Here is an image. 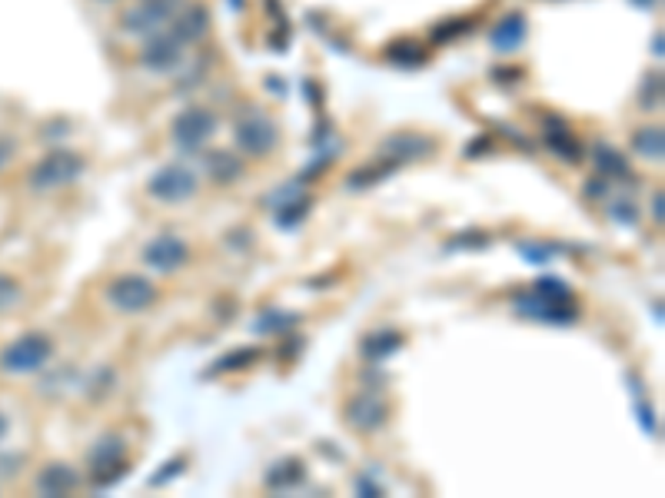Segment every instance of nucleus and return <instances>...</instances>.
Here are the masks:
<instances>
[{
  "label": "nucleus",
  "instance_id": "c85d7f7f",
  "mask_svg": "<svg viewBox=\"0 0 665 498\" xmlns=\"http://www.w3.org/2000/svg\"><path fill=\"white\" fill-rule=\"evenodd\" d=\"M536 292H542L546 300H572V290L562 283V279L556 276H546V279H539L536 283Z\"/></svg>",
  "mask_w": 665,
  "mask_h": 498
},
{
  "label": "nucleus",
  "instance_id": "20e7f679",
  "mask_svg": "<svg viewBox=\"0 0 665 498\" xmlns=\"http://www.w3.org/2000/svg\"><path fill=\"white\" fill-rule=\"evenodd\" d=\"M87 462H90V478H94L97 488H110L114 482H120L130 468L127 459H124V435L110 432L100 442H94Z\"/></svg>",
  "mask_w": 665,
  "mask_h": 498
},
{
  "label": "nucleus",
  "instance_id": "4c0bfd02",
  "mask_svg": "<svg viewBox=\"0 0 665 498\" xmlns=\"http://www.w3.org/2000/svg\"><path fill=\"white\" fill-rule=\"evenodd\" d=\"M635 4H642V7H655V0H635Z\"/></svg>",
  "mask_w": 665,
  "mask_h": 498
},
{
  "label": "nucleus",
  "instance_id": "aec40b11",
  "mask_svg": "<svg viewBox=\"0 0 665 498\" xmlns=\"http://www.w3.org/2000/svg\"><path fill=\"white\" fill-rule=\"evenodd\" d=\"M546 147L556 153L559 160H566V163H579V160H583V143L572 137V133L562 127V123H549Z\"/></svg>",
  "mask_w": 665,
  "mask_h": 498
},
{
  "label": "nucleus",
  "instance_id": "2f4dec72",
  "mask_svg": "<svg viewBox=\"0 0 665 498\" xmlns=\"http://www.w3.org/2000/svg\"><path fill=\"white\" fill-rule=\"evenodd\" d=\"M183 465H187V459H183V455H176V459H170V462L164 465V472H157V476H153L150 482H153V485H164V482H166L170 476L176 478L180 472H183Z\"/></svg>",
  "mask_w": 665,
  "mask_h": 498
},
{
  "label": "nucleus",
  "instance_id": "6e6552de",
  "mask_svg": "<svg viewBox=\"0 0 665 498\" xmlns=\"http://www.w3.org/2000/svg\"><path fill=\"white\" fill-rule=\"evenodd\" d=\"M147 193L160 203H183L197 193V176L193 170L180 166V163H170V166H160L157 173L150 176L147 183Z\"/></svg>",
  "mask_w": 665,
  "mask_h": 498
},
{
  "label": "nucleus",
  "instance_id": "6ab92c4d",
  "mask_svg": "<svg viewBox=\"0 0 665 498\" xmlns=\"http://www.w3.org/2000/svg\"><path fill=\"white\" fill-rule=\"evenodd\" d=\"M593 160H595V166H599V176H612V180H632L629 160H626V156H622L616 147L599 143V147L593 150Z\"/></svg>",
  "mask_w": 665,
  "mask_h": 498
},
{
  "label": "nucleus",
  "instance_id": "bb28decb",
  "mask_svg": "<svg viewBox=\"0 0 665 498\" xmlns=\"http://www.w3.org/2000/svg\"><path fill=\"white\" fill-rule=\"evenodd\" d=\"M659 104H662V73H659V70H652V73L642 80L639 106L652 110V106H659Z\"/></svg>",
  "mask_w": 665,
  "mask_h": 498
},
{
  "label": "nucleus",
  "instance_id": "412c9836",
  "mask_svg": "<svg viewBox=\"0 0 665 498\" xmlns=\"http://www.w3.org/2000/svg\"><path fill=\"white\" fill-rule=\"evenodd\" d=\"M260 359H263V349L240 346V349L226 352V356H220V359L213 362L210 369H207V376H220V372H243V369H250V366H257Z\"/></svg>",
  "mask_w": 665,
  "mask_h": 498
},
{
  "label": "nucleus",
  "instance_id": "39448f33",
  "mask_svg": "<svg viewBox=\"0 0 665 498\" xmlns=\"http://www.w3.org/2000/svg\"><path fill=\"white\" fill-rule=\"evenodd\" d=\"M107 302L117 309V313H143L157 302V286H153L147 276H117L110 286H107Z\"/></svg>",
  "mask_w": 665,
  "mask_h": 498
},
{
  "label": "nucleus",
  "instance_id": "f03ea898",
  "mask_svg": "<svg viewBox=\"0 0 665 498\" xmlns=\"http://www.w3.org/2000/svg\"><path fill=\"white\" fill-rule=\"evenodd\" d=\"M54 356V342L47 333H27L17 342L0 349V369L11 376H27V372L44 369Z\"/></svg>",
  "mask_w": 665,
  "mask_h": 498
},
{
  "label": "nucleus",
  "instance_id": "7ed1b4c3",
  "mask_svg": "<svg viewBox=\"0 0 665 498\" xmlns=\"http://www.w3.org/2000/svg\"><path fill=\"white\" fill-rule=\"evenodd\" d=\"M220 130V120L207 110V106H187L183 114L174 116V127H170V137L180 150L197 153L203 150L213 139V133Z\"/></svg>",
  "mask_w": 665,
  "mask_h": 498
},
{
  "label": "nucleus",
  "instance_id": "2eb2a0df",
  "mask_svg": "<svg viewBox=\"0 0 665 498\" xmlns=\"http://www.w3.org/2000/svg\"><path fill=\"white\" fill-rule=\"evenodd\" d=\"M81 485V476H77V468L67 462H50L40 468V476H37V492L40 495H71L73 488Z\"/></svg>",
  "mask_w": 665,
  "mask_h": 498
},
{
  "label": "nucleus",
  "instance_id": "f704fd0d",
  "mask_svg": "<svg viewBox=\"0 0 665 498\" xmlns=\"http://www.w3.org/2000/svg\"><path fill=\"white\" fill-rule=\"evenodd\" d=\"M655 223H662V193H655Z\"/></svg>",
  "mask_w": 665,
  "mask_h": 498
},
{
  "label": "nucleus",
  "instance_id": "a211bd4d",
  "mask_svg": "<svg viewBox=\"0 0 665 498\" xmlns=\"http://www.w3.org/2000/svg\"><path fill=\"white\" fill-rule=\"evenodd\" d=\"M399 346H403V336H399V333L379 329V333H366V336H362L360 352L370 362H383V359H389L393 352H399Z\"/></svg>",
  "mask_w": 665,
  "mask_h": 498
},
{
  "label": "nucleus",
  "instance_id": "f3484780",
  "mask_svg": "<svg viewBox=\"0 0 665 498\" xmlns=\"http://www.w3.org/2000/svg\"><path fill=\"white\" fill-rule=\"evenodd\" d=\"M203 166L213 183H240L246 173L243 160L230 150H207L203 153Z\"/></svg>",
  "mask_w": 665,
  "mask_h": 498
},
{
  "label": "nucleus",
  "instance_id": "dca6fc26",
  "mask_svg": "<svg viewBox=\"0 0 665 498\" xmlns=\"http://www.w3.org/2000/svg\"><path fill=\"white\" fill-rule=\"evenodd\" d=\"M183 44H197L210 34V11L207 7H180L174 13V27H170Z\"/></svg>",
  "mask_w": 665,
  "mask_h": 498
},
{
  "label": "nucleus",
  "instance_id": "423d86ee",
  "mask_svg": "<svg viewBox=\"0 0 665 498\" xmlns=\"http://www.w3.org/2000/svg\"><path fill=\"white\" fill-rule=\"evenodd\" d=\"M234 139H236V150H243L246 156H269L273 147H277V123L263 114H246L236 120L234 127Z\"/></svg>",
  "mask_w": 665,
  "mask_h": 498
},
{
  "label": "nucleus",
  "instance_id": "f8f14e48",
  "mask_svg": "<svg viewBox=\"0 0 665 498\" xmlns=\"http://www.w3.org/2000/svg\"><path fill=\"white\" fill-rule=\"evenodd\" d=\"M343 416H346V426H350V429L376 432L386 426L389 409H386L376 395H353L350 402H346V409H343Z\"/></svg>",
  "mask_w": 665,
  "mask_h": 498
},
{
  "label": "nucleus",
  "instance_id": "cd10ccee",
  "mask_svg": "<svg viewBox=\"0 0 665 498\" xmlns=\"http://www.w3.org/2000/svg\"><path fill=\"white\" fill-rule=\"evenodd\" d=\"M310 203H313L310 197H306V199L300 197V199H293V203H286V207H280V213H277V223H280V226H286V230H293V226H296V223H300L306 213H310Z\"/></svg>",
  "mask_w": 665,
  "mask_h": 498
},
{
  "label": "nucleus",
  "instance_id": "ddd939ff",
  "mask_svg": "<svg viewBox=\"0 0 665 498\" xmlns=\"http://www.w3.org/2000/svg\"><path fill=\"white\" fill-rule=\"evenodd\" d=\"M379 150H383V156H389L393 163L422 160V156H430V153L436 150V139L426 137V133H409V130H403V133H389V137L379 143Z\"/></svg>",
  "mask_w": 665,
  "mask_h": 498
},
{
  "label": "nucleus",
  "instance_id": "c756f323",
  "mask_svg": "<svg viewBox=\"0 0 665 498\" xmlns=\"http://www.w3.org/2000/svg\"><path fill=\"white\" fill-rule=\"evenodd\" d=\"M609 213H612V220L626 223V226H635V223H639V209H635L632 199H616V203L609 207Z\"/></svg>",
  "mask_w": 665,
  "mask_h": 498
},
{
  "label": "nucleus",
  "instance_id": "9d476101",
  "mask_svg": "<svg viewBox=\"0 0 665 498\" xmlns=\"http://www.w3.org/2000/svg\"><path fill=\"white\" fill-rule=\"evenodd\" d=\"M183 50H187V44L174 30H164V34L153 30L141 46V63L147 70H153V73H170L174 67H180Z\"/></svg>",
  "mask_w": 665,
  "mask_h": 498
},
{
  "label": "nucleus",
  "instance_id": "72a5a7b5",
  "mask_svg": "<svg viewBox=\"0 0 665 498\" xmlns=\"http://www.w3.org/2000/svg\"><path fill=\"white\" fill-rule=\"evenodd\" d=\"M11 147H13V143H7V139H4V143H0V166H4V160H11Z\"/></svg>",
  "mask_w": 665,
  "mask_h": 498
},
{
  "label": "nucleus",
  "instance_id": "9b49d317",
  "mask_svg": "<svg viewBox=\"0 0 665 498\" xmlns=\"http://www.w3.org/2000/svg\"><path fill=\"white\" fill-rule=\"evenodd\" d=\"M187 259L190 246L180 236H170V232H164V236H157V240L143 246V263L157 269V273H176V269L187 266Z\"/></svg>",
  "mask_w": 665,
  "mask_h": 498
},
{
  "label": "nucleus",
  "instance_id": "c9c22d12",
  "mask_svg": "<svg viewBox=\"0 0 665 498\" xmlns=\"http://www.w3.org/2000/svg\"><path fill=\"white\" fill-rule=\"evenodd\" d=\"M589 193H593V197H602V193H606V183H589Z\"/></svg>",
  "mask_w": 665,
  "mask_h": 498
},
{
  "label": "nucleus",
  "instance_id": "f257e3e1",
  "mask_svg": "<svg viewBox=\"0 0 665 498\" xmlns=\"http://www.w3.org/2000/svg\"><path fill=\"white\" fill-rule=\"evenodd\" d=\"M83 170H87V160L81 153L60 147V150H50L44 160H37L30 166V186L34 190H60V186L81 180Z\"/></svg>",
  "mask_w": 665,
  "mask_h": 498
},
{
  "label": "nucleus",
  "instance_id": "4be33fe9",
  "mask_svg": "<svg viewBox=\"0 0 665 498\" xmlns=\"http://www.w3.org/2000/svg\"><path fill=\"white\" fill-rule=\"evenodd\" d=\"M632 150L645 156V160H662V150H665V133L659 123H649V127L635 130L632 137Z\"/></svg>",
  "mask_w": 665,
  "mask_h": 498
},
{
  "label": "nucleus",
  "instance_id": "473e14b6",
  "mask_svg": "<svg viewBox=\"0 0 665 498\" xmlns=\"http://www.w3.org/2000/svg\"><path fill=\"white\" fill-rule=\"evenodd\" d=\"M13 300H17V283H13V279H7V276H0V313H4V309H11Z\"/></svg>",
  "mask_w": 665,
  "mask_h": 498
},
{
  "label": "nucleus",
  "instance_id": "1a4fd4ad",
  "mask_svg": "<svg viewBox=\"0 0 665 498\" xmlns=\"http://www.w3.org/2000/svg\"><path fill=\"white\" fill-rule=\"evenodd\" d=\"M516 316L549 325H566L579 319V309H575V300H546L542 292H525L516 300Z\"/></svg>",
  "mask_w": 665,
  "mask_h": 498
},
{
  "label": "nucleus",
  "instance_id": "b1692460",
  "mask_svg": "<svg viewBox=\"0 0 665 498\" xmlns=\"http://www.w3.org/2000/svg\"><path fill=\"white\" fill-rule=\"evenodd\" d=\"M296 482H303V462L300 459H286L283 465H273V472L267 476L269 488H290Z\"/></svg>",
  "mask_w": 665,
  "mask_h": 498
},
{
  "label": "nucleus",
  "instance_id": "e433bc0d",
  "mask_svg": "<svg viewBox=\"0 0 665 498\" xmlns=\"http://www.w3.org/2000/svg\"><path fill=\"white\" fill-rule=\"evenodd\" d=\"M4 435H7V418L0 416V442H4Z\"/></svg>",
  "mask_w": 665,
  "mask_h": 498
},
{
  "label": "nucleus",
  "instance_id": "4468645a",
  "mask_svg": "<svg viewBox=\"0 0 665 498\" xmlns=\"http://www.w3.org/2000/svg\"><path fill=\"white\" fill-rule=\"evenodd\" d=\"M525 34H529L525 13L513 11V13H506V17L490 30V44H492V50H499V54H516V50L525 44Z\"/></svg>",
  "mask_w": 665,
  "mask_h": 498
},
{
  "label": "nucleus",
  "instance_id": "58836bf2",
  "mask_svg": "<svg viewBox=\"0 0 665 498\" xmlns=\"http://www.w3.org/2000/svg\"><path fill=\"white\" fill-rule=\"evenodd\" d=\"M104 4H107V0H104Z\"/></svg>",
  "mask_w": 665,
  "mask_h": 498
},
{
  "label": "nucleus",
  "instance_id": "5701e85b",
  "mask_svg": "<svg viewBox=\"0 0 665 498\" xmlns=\"http://www.w3.org/2000/svg\"><path fill=\"white\" fill-rule=\"evenodd\" d=\"M386 60L399 63V67H422L430 60V54L416 40H393V44L386 46Z\"/></svg>",
  "mask_w": 665,
  "mask_h": 498
},
{
  "label": "nucleus",
  "instance_id": "393cba45",
  "mask_svg": "<svg viewBox=\"0 0 665 498\" xmlns=\"http://www.w3.org/2000/svg\"><path fill=\"white\" fill-rule=\"evenodd\" d=\"M296 323H300L296 316L280 313V309H267V313L257 319V333H273V336H283V333H286V329H293Z\"/></svg>",
  "mask_w": 665,
  "mask_h": 498
},
{
  "label": "nucleus",
  "instance_id": "0eeeda50",
  "mask_svg": "<svg viewBox=\"0 0 665 498\" xmlns=\"http://www.w3.org/2000/svg\"><path fill=\"white\" fill-rule=\"evenodd\" d=\"M183 7V0H141L137 7H130L124 17H120V27L127 34L147 37L153 30H160L166 21H174V13Z\"/></svg>",
  "mask_w": 665,
  "mask_h": 498
},
{
  "label": "nucleus",
  "instance_id": "7c9ffc66",
  "mask_svg": "<svg viewBox=\"0 0 665 498\" xmlns=\"http://www.w3.org/2000/svg\"><path fill=\"white\" fill-rule=\"evenodd\" d=\"M469 30H473V21H463V17H459V21H449V23H443V27H436L432 37H436L439 44H446V40H453V37H459V34H469Z\"/></svg>",
  "mask_w": 665,
  "mask_h": 498
},
{
  "label": "nucleus",
  "instance_id": "a878e982",
  "mask_svg": "<svg viewBox=\"0 0 665 498\" xmlns=\"http://www.w3.org/2000/svg\"><path fill=\"white\" fill-rule=\"evenodd\" d=\"M389 173H393V163L362 166V170H353V173H350V186H353V190H366V186H373V183H383Z\"/></svg>",
  "mask_w": 665,
  "mask_h": 498
}]
</instances>
